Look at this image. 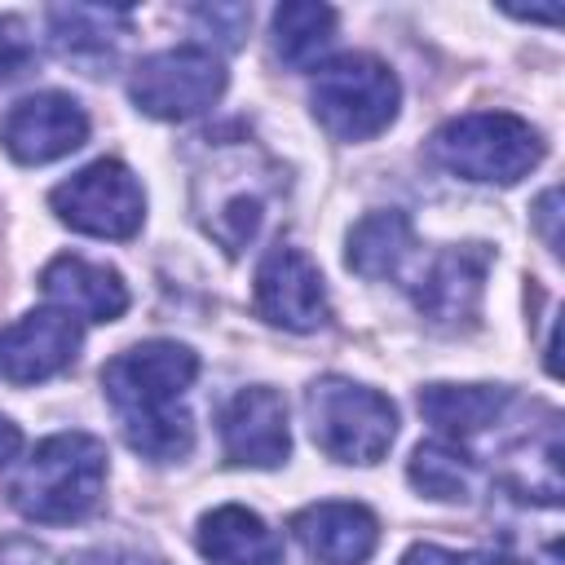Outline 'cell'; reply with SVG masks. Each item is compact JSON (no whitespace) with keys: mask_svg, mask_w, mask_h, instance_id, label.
Instances as JSON below:
<instances>
[{"mask_svg":"<svg viewBox=\"0 0 565 565\" xmlns=\"http://www.w3.org/2000/svg\"><path fill=\"white\" fill-rule=\"evenodd\" d=\"M194 375L199 358L177 340L132 344L102 366V388L137 455L168 463L194 446V424L181 411V397L194 384Z\"/></svg>","mask_w":565,"mask_h":565,"instance_id":"cell-1","label":"cell"},{"mask_svg":"<svg viewBox=\"0 0 565 565\" xmlns=\"http://www.w3.org/2000/svg\"><path fill=\"white\" fill-rule=\"evenodd\" d=\"M106 446L88 433H57L35 446L9 486L13 508L40 525H71L88 516L102 499Z\"/></svg>","mask_w":565,"mask_h":565,"instance_id":"cell-2","label":"cell"},{"mask_svg":"<svg viewBox=\"0 0 565 565\" xmlns=\"http://www.w3.org/2000/svg\"><path fill=\"white\" fill-rule=\"evenodd\" d=\"M428 154H433V163H441L446 172H455L463 181L512 185L543 159V141L525 119H516L508 110H477V115L446 119L433 132Z\"/></svg>","mask_w":565,"mask_h":565,"instance_id":"cell-3","label":"cell"},{"mask_svg":"<svg viewBox=\"0 0 565 565\" xmlns=\"http://www.w3.org/2000/svg\"><path fill=\"white\" fill-rule=\"evenodd\" d=\"M313 441L340 463H375L397 437V411L384 393L327 375L305 397Z\"/></svg>","mask_w":565,"mask_h":565,"instance_id":"cell-4","label":"cell"},{"mask_svg":"<svg viewBox=\"0 0 565 565\" xmlns=\"http://www.w3.org/2000/svg\"><path fill=\"white\" fill-rule=\"evenodd\" d=\"M397 75L366 53H344L313 75V115L318 124L340 141H366L384 132L397 115Z\"/></svg>","mask_w":565,"mask_h":565,"instance_id":"cell-5","label":"cell"},{"mask_svg":"<svg viewBox=\"0 0 565 565\" xmlns=\"http://www.w3.org/2000/svg\"><path fill=\"white\" fill-rule=\"evenodd\" d=\"M49 203L71 230L93 238H132L146 216V194L119 159H97L79 168L49 194Z\"/></svg>","mask_w":565,"mask_h":565,"instance_id":"cell-6","label":"cell"},{"mask_svg":"<svg viewBox=\"0 0 565 565\" xmlns=\"http://www.w3.org/2000/svg\"><path fill=\"white\" fill-rule=\"evenodd\" d=\"M128 93L154 119H190L225 93V66L212 49H199V44L163 49L132 71Z\"/></svg>","mask_w":565,"mask_h":565,"instance_id":"cell-7","label":"cell"},{"mask_svg":"<svg viewBox=\"0 0 565 565\" xmlns=\"http://www.w3.org/2000/svg\"><path fill=\"white\" fill-rule=\"evenodd\" d=\"M256 309H260V318H269L274 327H287V331L322 327L327 322V287H322L318 265L291 243L269 247V256L256 269Z\"/></svg>","mask_w":565,"mask_h":565,"instance_id":"cell-8","label":"cell"},{"mask_svg":"<svg viewBox=\"0 0 565 565\" xmlns=\"http://www.w3.org/2000/svg\"><path fill=\"white\" fill-rule=\"evenodd\" d=\"M84 137H88V115L66 93L22 97L0 124V141L18 163H53L79 150Z\"/></svg>","mask_w":565,"mask_h":565,"instance_id":"cell-9","label":"cell"},{"mask_svg":"<svg viewBox=\"0 0 565 565\" xmlns=\"http://www.w3.org/2000/svg\"><path fill=\"white\" fill-rule=\"evenodd\" d=\"M79 353V327L62 309H35L0 331V380L40 384L66 371Z\"/></svg>","mask_w":565,"mask_h":565,"instance_id":"cell-10","label":"cell"},{"mask_svg":"<svg viewBox=\"0 0 565 565\" xmlns=\"http://www.w3.org/2000/svg\"><path fill=\"white\" fill-rule=\"evenodd\" d=\"M221 441H225V459L234 463L278 468L291 450L287 402L265 384L238 388L221 411Z\"/></svg>","mask_w":565,"mask_h":565,"instance_id":"cell-11","label":"cell"},{"mask_svg":"<svg viewBox=\"0 0 565 565\" xmlns=\"http://www.w3.org/2000/svg\"><path fill=\"white\" fill-rule=\"evenodd\" d=\"M486 265H490V252L477 247V243L441 252L424 269L419 287H415L419 313L433 318L437 327L472 322L477 318V300H481V282H486Z\"/></svg>","mask_w":565,"mask_h":565,"instance_id":"cell-12","label":"cell"},{"mask_svg":"<svg viewBox=\"0 0 565 565\" xmlns=\"http://www.w3.org/2000/svg\"><path fill=\"white\" fill-rule=\"evenodd\" d=\"M291 530L300 547L322 565H362L380 543L375 516L362 503H335V499L296 512Z\"/></svg>","mask_w":565,"mask_h":565,"instance_id":"cell-13","label":"cell"},{"mask_svg":"<svg viewBox=\"0 0 565 565\" xmlns=\"http://www.w3.org/2000/svg\"><path fill=\"white\" fill-rule=\"evenodd\" d=\"M40 291L53 300V309H62L66 318H84V322H115L128 309L124 278L115 269L88 265L79 256H57L40 274Z\"/></svg>","mask_w":565,"mask_h":565,"instance_id":"cell-14","label":"cell"},{"mask_svg":"<svg viewBox=\"0 0 565 565\" xmlns=\"http://www.w3.org/2000/svg\"><path fill=\"white\" fill-rule=\"evenodd\" d=\"M199 552L212 565H282V539L238 503H225L199 521Z\"/></svg>","mask_w":565,"mask_h":565,"instance_id":"cell-15","label":"cell"},{"mask_svg":"<svg viewBox=\"0 0 565 565\" xmlns=\"http://www.w3.org/2000/svg\"><path fill=\"white\" fill-rule=\"evenodd\" d=\"M512 406L508 388L494 384H428L419 393V411L455 441H472L481 433H490Z\"/></svg>","mask_w":565,"mask_h":565,"instance_id":"cell-16","label":"cell"},{"mask_svg":"<svg viewBox=\"0 0 565 565\" xmlns=\"http://www.w3.org/2000/svg\"><path fill=\"white\" fill-rule=\"evenodd\" d=\"M415 252V234L411 221L402 212H371L353 225L349 234V269H358L362 278H388L402 269V260Z\"/></svg>","mask_w":565,"mask_h":565,"instance_id":"cell-17","label":"cell"},{"mask_svg":"<svg viewBox=\"0 0 565 565\" xmlns=\"http://www.w3.org/2000/svg\"><path fill=\"white\" fill-rule=\"evenodd\" d=\"M335 40V9L331 4H282L274 13V49L287 66H313Z\"/></svg>","mask_w":565,"mask_h":565,"instance_id":"cell-18","label":"cell"},{"mask_svg":"<svg viewBox=\"0 0 565 565\" xmlns=\"http://www.w3.org/2000/svg\"><path fill=\"white\" fill-rule=\"evenodd\" d=\"M411 481L433 499H468L472 494L468 455H459L455 446H419L411 455Z\"/></svg>","mask_w":565,"mask_h":565,"instance_id":"cell-19","label":"cell"},{"mask_svg":"<svg viewBox=\"0 0 565 565\" xmlns=\"http://www.w3.org/2000/svg\"><path fill=\"white\" fill-rule=\"evenodd\" d=\"M35 57V44L22 26V18H0V84L18 79Z\"/></svg>","mask_w":565,"mask_h":565,"instance_id":"cell-20","label":"cell"},{"mask_svg":"<svg viewBox=\"0 0 565 565\" xmlns=\"http://www.w3.org/2000/svg\"><path fill=\"white\" fill-rule=\"evenodd\" d=\"M402 565H494V561L481 556V552H446V547H437V543H415V547L402 556Z\"/></svg>","mask_w":565,"mask_h":565,"instance_id":"cell-21","label":"cell"},{"mask_svg":"<svg viewBox=\"0 0 565 565\" xmlns=\"http://www.w3.org/2000/svg\"><path fill=\"white\" fill-rule=\"evenodd\" d=\"M18 450H22V433H18V424H9L0 415V468H9L18 459Z\"/></svg>","mask_w":565,"mask_h":565,"instance_id":"cell-22","label":"cell"}]
</instances>
